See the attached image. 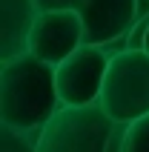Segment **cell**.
<instances>
[{"mask_svg": "<svg viewBox=\"0 0 149 152\" xmlns=\"http://www.w3.org/2000/svg\"><path fill=\"white\" fill-rule=\"evenodd\" d=\"M141 52H146V55H149V29H146V37H143V49Z\"/></svg>", "mask_w": 149, "mask_h": 152, "instance_id": "8fae6325", "label": "cell"}, {"mask_svg": "<svg viewBox=\"0 0 149 152\" xmlns=\"http://www.w3.org/2000/svg\"><path fill=\"white\" fill-rule=\"evenodd\" d=\"M37 17L34 0H0V63L29 55Z\"/></svg>", "mask_w": 149, "mask_h": 152, "instance_id": "52a82bcc", "label": "cell"}, {"mask_svg": "<svg viewBox=\"0 0 149 152\" xmlns=\"http://www.w3.org/2000/svg\"><path fill=\"white\" fill-rule=\"evenodd\" d=\"M34 3L43 15V12H77L83 0H34Z\"/></svg>", "mask_w": 149, "mask_h": 152, "instance_id": "30bf717a", "label": "cell"}, {"mask_svg": "<svg viewBox=\"0 0 149 152\" xmlns=\"http://www.w3.org/2000/svg\"><path fill=\"white\" fill-rule=\"evenodd\" d=\"M0 152H37V141L9 126H0Z\"/></svg>", "mask_w": 149, "mask_h": 152, "instance_id": "ba28073f", "label": "cell"}, {"mask_svg": "<svg viewBox=\"0 0 149 152\" xmlns=\"http://www.w3.org/2000/svg\"><path fill=\"white\" fill-rule=\"evenodd\" d=\"M149 0H83L77 15L83 20V46L103 49L132 34Z\"/></svg>", "mask_w": 149, "mask_h": 152, "instance_id": "5b68a950", "label": "cell"}, {"mask_svg": "<svg viewBox=\"0 0 149 152\" xmlns=\"http://www.w3.org/2000/svg\"><path fill=\"white\" fill-rule=\"evenodd\" d=\"M98 106L115 124H123V126H132L149 115V55L146 52L123 49L112 55Z\"/></svg>", "mask_w": 149, "mask_h": 152, "instance_id": "3957f363", "label": "cell"}, {"mask_svg": "<svg viewBox=\"0 0 149 152\" xmlns=\"http://www.w3.org/2000/svg\"><path fill=\"white\" fill-rule=\"evenodd\" d=\"M109 63H112V55L103 49H95V46H83L69 60H63L55 69L60 103L72 106V109L100 103Z\"/></svg>", "mask_w": 149, "mask_h": 152, "instance_id": "277c9868", "label": "cell"}, {"mask_svg": "<svg viewBox=\"0 0 149 152\" xmlns=\"http://www.w3.org/2000/svg\"><path fill=\"white\" fill-rule=\"evenodd\" d=\"M77 49H83V20L77 12H43L37 17L29 55L58 69Z\"/></svg>", "mask_w": 149, "mask_h": 152, "instance_id": "8992f818", "label": "cell"}, {"mask_svg": "<svg viewBox=\"0 0 149 152\" xmlns=\"http://www.w3.org/2000/svg\"><path fill=\"white\" fill-rule=\"evenodd\" d=\"M123 124H115L106 112L95 106H60V112L43 126L37 152H109Z\"/></svg>", "mask_w": 149, "mask_h": 152, "instance_id": "7a4b0ae2", "label": "cell"}, {"mask_svg": "<svg viewBox=\"0 0 149 152\" xmlns=\"http://www.w3.org/2000/svg\"><path fill=\"white\" fill-rule=\"evenodd\" d=\"M123 152H149V115L126 129V149Z\"/></svg>", "mask_w": 149, "mask_h": 152, "instance_id": "9c48e42d", "label": "cell"}, {"mask_svg": "<svg viewBox=\"0 0 149 152\" xmlns=\"http://www.w3.org/2000/svg\"><path fill=\"white\" fill-rule=\"evenodd\" d=\"M60 106L55 66L34 55L0 63V126L37 141Z\"/></svg>", "mask_w": 149, "mask_h": 152, "instance_id": "6da1fadb", "label": "cell"}]
</instances>
